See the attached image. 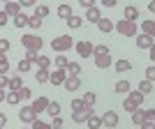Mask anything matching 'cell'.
<instances>
[{
    "label": "cell",
    "instance_id": "obj_1",
    "mask_svg": "<svg viewBox=\"0 0 155 129\" xmlns=\"http://www.w3.org/2000/svg\"><path fill=\"white\" fill-rule=\"evenodd\" d=\"M21 44H23L26 51H37L39 53V49L44 46V39L39 37V35H35V32H28V35L21 37Z\"/></svg>",
    "mask_w": 155,
    "mask_h": 129
},
{
    "label": "cell",
    "instance_id": "obj_2",
    "mask_svg": "<svg viewBox=\"0 0 155 129\" xmlns=\"http://www.w3.org/2000/svg\"><path fill=\"white\" fill-rule=\"evenodd\" d=\"M72 46H74V39H72L70 35H60V37H56L51 42V49L56 53H65V51H70Z\"/></svg>",
    "mask_w": 155,
    "mask_h": 129
},
{
    "label": "cell",
    "instance_id": "obj_3",
    "mask_svg": "<svg viewBox=\"0 0 155 129\" xmlns=\"http://www.w3.org/2000/svg\"><path fill=\"white\" fill-rule=\"evenodd\" d=\"M114 28H116V30L120 32L123 37H134V35H137V23H130V21H125V19L118 21Z\"/></svg>",
    "mask_w": 155,
    "mask_h": 129
},
{
    "label": "cell",
    "instance_id": "obj_4",
    "mask_svg": "<svg viewBox=\"0 0 155 129\" xmlns=\"http://www.w3.org/2000/svg\"><path fill=\"white\" fill-rule=\"evenodd\" d=\"M74 49H77V53L81 55V58H91V55H93V42H91V39H81V42H77Z\"/></svg>",
    "mask_w": 155,
    "mask_h": 129
},
{
    "label": "cell",
    "instance_id": "obj_5",
    "mask_svg": "<svg viewBox=\"0 0 155 129\" xmlns=\"http://www.w3.org/2000/svg\"><path fill=\"white\" fill-rule=\"evenodd\" d=\"M93 113H95V109H93V106H86L84 111H77V113H72V122L81 124V122H86V120H88Z\"/></svg>",
    "mask_w": 155,
    "mask_h": 129
},
{
    "label": "cell",
    "instance_id": "obj_6",
    "mask_svg": "<svg viewBox=\"0 0 155 129\" xmlns=\"http://www.w3.org/2000/svg\"><path fill=\"white\" fill-rule=\"evenodd\" d=\"M100 120H102V127H116V124H118V113L109 109L107 113L100 115Z\"/></svg>",
    "mask_w": 155,
    "mask_h": 129
},
{
    "label": "cell",
    "instance_id": "obj_7",
    "mask_svg": "<svg viewBox=\"0 0 155 129\" xmlns=\"http://www.w3.org/2000/svg\"><path fill=\"white\" fill-rule=\"evenodd\" d=\"M46 106H49V99H46V97H37V99L30 104V109H32V113H35V115L46 113Z\"/></svg>",
    "mask_w": 155,
    "mask_h": 129
},
{
    "label": "cell",
    "instance_id": "obj_8",
    "mask_svg": "<svg viewBox=\"0 0 155 129\" xmlns=\"http://www.w3.org/2000/svg\"><path fill=\"white\" fill-rule=\"evenodd\" d=\"M65 78H67L65 69H53L51 74H49V83H51V85H63Z\"/></svg>",
    "mask_w": 155,
    "mask_h": 129
},
{
    "label": "cell",
    "instance_id": "obj_9",
    "mask_svg": "<svg viewBox=\"0 0 155 129\" xmlns=\"http://www.w3.org/2000/svg\"><path fill=\"white\" fill-rule=\"evenodd\" d=\"M19 118H21V122H26V124H32L35 120H37V115L32 113L30 106H23V109L19 111Z\"/></svg>",
    "mask_w": 155,
    "mask_h": 129
},
{
    "label": "cell",
    "instance_id": "obj_10",
    "mask_svg": "<svg viewBox=\"0 0 155 129\" xmlns=\"http://www.w3.org/2000/svg\"><path fill=\"white\" fill-rule=\"evenodd\" d=\"M2 12L7 14V16H19L21 14V2H14V0H9V2H5V9H2Z\"/></svg>",
    "mask_w": 155,
    "mask_h": 129
},
{
    "label": "cell",
    "instance_id": "obj_11",
    "mask_svg": "<svg viewBox=\"0 0 155 129\" xmlns=\"http://www.w3.org/2000/svg\"><path fill=\"white\" fill-rule=\"evenodd\" d=\"M79 85H81V78H79V76H67V78H65V83H63V88L67 92H74V90H79Z\"/></svg>",
    "mask_w": 155,
    "mask_h": 129
},
{
    "label": "cell",
    "instance_id": "obj_12",
    "mask_svg": "<svg viewBox=\"0 0 155 129\" xmlns=\"http://www.w3.org/2000/svg\"><path fill=\"white\" fill-rule=\"evenodd\" d=\"M123 19L130 21V23H137V19H139V9H137L134 5H127V7H125V12H123Z\"/></svg>",
    "mask_w": 155,
    "mask_h": 129
},
{
    "label": "cell",
    "instance_id": "obj_13",
    "mask_svg": "<svg viewBox=\"0 0 155 129\" xmlns=\"http://www.w3.org/2000/svg\"><path fill=\"white\" fill-rule=\"evenodd\" d=\"M125 99H127L130 104H134L137 109H139V106H141V104H143V99H146V97H143V95H141V92H139V90H130Z\"/></svg>",
    "mask_w": 155,
    "mask_h": 129
},
{
    "label": "cell",
    "instance_id": "obj_14",
    "mask_svg": "<svg viewBox=\"0 0 155 129\" xmlns=\"http://www.w3.org/2000/svg\"><path fill=\"white\" fill-rule=\"evenodd\" d=\"M102 19V12H100V7H91V9H86V19L84 21H91V23H95Z\"/></svg>",
    "mask_w": 155,
    "mask_h": 129
},
{
    "label": "cell",
    "instance_id": "obj_15",
    "mask_svg": "<svg viewBox=\"0 0 155 129\" xmlns=\"http://www.w3.org/2000/svg\"><path fill=\"white\" fill-rule=\"evenodd\" d=\"M155 44V37H148V35H139L137 37V46L139 49H153Z\"/></svg>",
    "mask_w": 155,
    "mask_h": 129
},
{
    "label": "cell",
    "instance_id": "obj_16",
    "mask_svg": "<svg viewBox=\"0 0 155 129\" xmlns=\"http://www.w3.org/2000/svg\"><path fill=\"white\" fill-rule=\"evenodd\" d=\"M111 64H114L111 55H95V67L97 69H107V67H111Z\"/></svg>",
    "mask_w": 155,
    "mask_h": 129
},
{
    "label": "cell",
    "instance_id": "obj_17",
    "mask_svg": "<svg viewBox=\"0 0 155 129\" xmlns=\"http://www.w3.org/2000/svg\"><path fill=\"white\" fill-rule=\"evenodd\" d=\"M114 69H116L118 74H123V71H130V69H132V62H130L127 58H120V60H116V62H114Z\"/></svg>",
    "mask_w": 155,
    "mask_h": 129
},
{
    "label": "cell",
    "instance_id": "obj_18",
    "mask_svg": "<svg viewBox=\"0 0 155 129\" xmlns=\"http://www.w3.org/2000/svg\"><path fill=\"white\" fill-rule=\"evenodd\" d=\"M7 88L12 92H19L21 88H23V78L21 76H9V83H7Z\"/></svg>",
    "mask_w": 155,
    "mask_h": 129
},
{
    "label": "cell",
    "instance_id": "obj_19",
    "mask_svg": "<svg viewBox=\"0 0 155 129\" xmlns=\"http://www.w3.org/2000/svg\"><path fill=\"white\" fill-rule=\"evenodd\" d=\"M65 74H67V76H79V74H81V64L79 62H67V67H65Z\"/></svg>",
    "mask_w": 155,
    "mask_h": 129
},
{
    "label": "cell",
    "instance_id": "obj_20",
    "mask_svg": "<svg viewBox=\"0 0 155 129\" xmlns=\"http://www.w3.org/2000/svg\"><path fill=\"white\" fill-rule=\"evenodd\" d=\"M97 28H100V32L109 35V32L114 30V21H109V19H100V21H97Z\"/></svg>",
    "mask_w": 155,
    "mask_h": 129
},
{
    "label": "cell",
    "instance_id": "obj_21",
    "mask_svg": "<svg viewBox=\"0 0 155 129\" xmlns=\"http://www.w3.org/2000/svg\"><path fill=\"white\" fill-rule=\"evenodd\" d=\"M141 35L155 37V23H153V21H141Z\"/></svg>",
    "mask_w": 155,
    "mask_h": 129
},
{
    "label": "cell",
    "instance_id": "obj_22",
    "mask_svg": "<svg viewBox=\"0 0 155 129\" xmlns=\"http://www.w3.org/2000/svg\"><path fill=\"white\" fill-rule=\"evenodd\" d=\"M65 23H67L70 28H74V30H77V28H81V26H84V19H81V16H77V14H72V16H70L67 21H65Z\"/></svg>",
    "mask_w": 155,
    "mask_h": 129
},
{
    "label": "cell",
    "instance_id": "obj_23",
    "mask_svg": "<svg viewBox=\"0 0 155 129\" xmlns=\"http://www.w3.org/2000/svg\"><path fill=\"white\" fill-rule=\"evenodd\" d=\"M49 74H51L49 69H37L35 71V81L37 83H49Z\"/></svg>",
    "mask_w": 155,
    "mask_h": 129
},
{
    "label": "cell",
    "instance_id": "obj_24",
    "mask_svg": "<svg viewBox=\"0 0 155 129\" xmlns=\"http://www.w3.org/2000/svg\"><path fill=\"white\" fill-rule=\"evenodd\" d=\"M137 90H139V92H141L143 97H146V95H150V92H153V83H150V81H146V78H143L141 83H139V88H137Z\"/></svg>",
    "mask_w": 155,
    "mask_h": 129
},
{
    "label": "cell",
    "instance_id": "obj_25",
    "mask_svg": "<svg viewBox=\"0 0 155 129\" xmlns=\"http://www.w3.org/2000/svg\"><path fill=\"white\" fill-rule=\"evenodd\" d=\"M5 102L9 104V106H16V104L21 102V95H19V92H12V90H9V92L5 95Z\"/></svg>",
    "mask_w": 155,
    "mask_h": 129
},
{
    "label": "cell",
    "instance_id": "obj_26",
    "mask_svg": "<svg viewBox=\"0 0 155 129\" xmlns=\"http://www.w3.org/2000/svg\"><path fill=\"white\" fill-rule=\"evenodd\" d=\"M46 113L51 118H58L60 115V104L58 102H49V106H46Z\"/></svg>",
    "mask_w": 155,
    "mask_h": 129
},
{
    "label": "cell",
    "instance_id": "obj_27",
    "mask_svg": "<svg viewBox=\"0 0 155 129\" xmlns=\"http://www.w3.org/2000/svg\"><path fill=\"white\" fill-rule=\"evenodd\" d=\"M58 16H60V19H65V21L72 16V7L67 5V2H63V5L58 7Z\"/></svg>",
    "mask_w": 155,
    "mask_h": 129
},
{
    "label": "cell",
    "instance_id": "obj_28",
    "mask_svg": "<svg viewBox=\"0 0 155 129\" xmlns=\"http://www.w3.org/2000/svg\"><path fill=\"white\" fill-rule=\"evenodd\" d=\"M130 90H132V88H130V81H125V78L116 83V92H118V95H127Z\"/></svg>",
    "mask_w": 155,
    "mask_h": 129
},
{
    "label": "cell",
    "instance_id": "obj_29",
    "mask_svg": "<svg viewBox=\"0 0 155 129\" xmlns=\"http://www.w3.org/2000/svg\"><path fill=\"white\" fill-rule=\"evenodd\" d=\"M86 122H88V127H91V129H102V120H100V115H97V113H93Z\"/></svg>",
    "mask_w": 155,
    "mask_h": 129
},
{
    "label": "cell",
    "instance_id": "obj_30",
    "mask_svg": "<svg viewBox=\"0 0 155 129\" xmlns=\"http://www.w3.org/2000/svg\"><path fill=\"white\" fill-rule=\"evenodd\" d=\"M93 55H111V51L107 44H97V46H93Z\"/></svg>",
    "mask_w": 155,
    "mask_h": 129
},
{
    "label": "cell",
    "instance_id": "obj_31",
    "mask_svg": "<svg viewBox=\"0 0 155 129\" xmlns=\"http://www.w3.org/2000/svg\"><path fill=\"white\" fill-rule=\"evenodd\" d=\"M37 69H49V71H51V58L39 55V58H37Z\"/></svg>",
    "mask_w": 155,
    "mask_h": 129
},
{
    "label": "cell",
    "instance_id": "obj_32",
    "mask_svg": "<svg viewBox=\"0 0 155 129\" xmlns=\"http://www.w3.org/2000/svg\"><path fill=\"white\" fill-rule=\"evenodd\" d=\"M7 71H9V60H7L5 53H0V74L7 76Z\"/></svg>",
    "mask_w": 155,
    "mask_h": 129
},
{
    "label": "cell",
    "instance_id": "obj_33",
    "mask_svg": "<svg viewBox=\"0 0 155 129\" xmlns=\"http://www.w3.org/2000/svg\"><path fill=\"white\" fill-rule=\"evenodd\" d=\"M12 23H14L16 28H23V26H28V16H26L23 12H21L19 16H14V19H12Z\"/></svg>",
    "mask_w": 155,
    "mask_h": 129
},
{
    "label": "cell",
    "instance_id": "obj_34",
    "mask_svg": "<svg viewBox=\"0 0 155 129\" xmlns=\"http://www.w3.org/2000/svg\"><path fill=\"white\" fill-rule=\"evenodd\" d=\"M39 26H42V19H39V16H35V14H32V16H28V28L37 30Z\"/></svg>",
    "mask_w": 155,
    "mask_h": 129
},
{
    "label": "cell",
    "instance_id": "obj_35",
    "mask_svg": "<svg viewBox=\"0 0 155 129\" xmlns=\"http://www.w3.org/2000/svg\"><path fill=\"white\" fill-rule=\"evenodd\" d=\"M37 58H39L37 51H26V55H23V60H26V62H30V64L37 62Z\"/></svg>",
    "mask_w": 155,
    "mask_h": 129
},
{
    "label": "cell",
    "instance_id": "obj_36",
    "mask_svg": "<svg viewBox=\"0 0 155 129\" xmlns=\"http://www.w3.org/2000/svg\"><path fill=\"white\" fill-rule=\"evenodd\" d=\"M35 16H39V19L49 16V7H46V5H37V7H35Z\"/></svg>",
    "mask_w": 155,
    "mask_h": 129
},
{
    "label": "cell",
    "instance_id": "obj_37",
    "mask_svg": "<svg viewBox=\"0 0 155 129\" xmlns=\"http://www.w3.org/2000/svg\"><path fill=\"white\" fill-rule=\"evenodd\" d=\"M81 102H84V106H95V95H93V92H86V95L81 97Z\"/></svg>",
    "mask_w": 155,
    "mask_h": 129
},
{
    "label": "cell",
    "instance_id": "obj_38",
    "mask_svg": "<svg viewBox=\"0 0 155 129\" xmlns=\"http://www.w3.org/2000/svg\"><path fill=\"white\" fill-rule=\"evenodd\" d=\"M16 69H19L21 74H26V71H30V69H32V64H30V62H26V60H19V62H16Z\"/></svg>",
    "mask_w": 155,
    "mask_h": 129
},
{
    "label": "cell",
    "instance_id": "obj_39",
    "mask_svg": "<svg viewBox=\"0 0 155 129\" xmlns=\"http://www.w3.org/2000/svg\"><path fill=\"white\" fill-rule=\"evenodd\" d=\"M67 62H70V58H65L63 53H60L58 58H56V69H65V67H67Z\"/></svg>",
    "mask_w": 155,
    "mask_h": 129
},
{
    "label": "cell",
    "instance_id": "obj_40",
    "mask_svg": "<svg viewBox=\"0 0 155 129\" xmlns=\"http://www.w3.org/2000/svg\"><path fill=\"white\" fill-rule=\"evenodd\" d=\"M132 122H134V124H141L143 122V111L141 109H137L134 113H132Z\"/></svg>",
    "mask_w": 155,
    "mask_h": 129
},
{
    "label": "cell",
    "instance_id": "obj_41",
    "mask_svg": "<svg viewBox=\"0 0 155 129\" xmlns=\"http://www.w3.org/2000/svg\"><path fill=\"white\" fill-rule=\"evenodd\" d=\"M30 129H51V124H49V122H42V120L37 118V120L30 124Z\"/></svg>",
    "mask_w": 155,
    "mask_h": 129
},
{
    "label": "cell",
    "instance_id": "obj_42",
    "mask_svg": "<svg viewBox=\"0 0 155 129\" xmlns=\"http://www.w3.org/2000/svg\"><path fill=\"white\" fill-rule=\"evenodd\" d=\"M153 120H155V109L143 111V122H153Z\"/></svg>",
    "mask_w": 155,
    "mask_h": 129
},
{
    "label": "cell",
    "instance_id": "obj_43",
    "mask_svg": "<svg viewBox=\"0 0 155 129\" xmlns=\"http://www.w3.org/2000/svg\"><path fill=\"white\" fill-rule=\"evenodd\" d=\"M86 106H84V102H81V99H72V111H74V113H77V111H84Z\"/></svg>",
    "mask_w": 155,
    "mask_h": 129
},
{
    "label": "cell",
    "instance_id": "obj_44",
    "mask_svg": "<svg viewBox=\"0 0 155 129\" xmlns=\"http://www.w3.org/2000/svg\"><path fill=\"white\" fill-rule=\"evenodd\" d=\"M9 46H12V44H9V39H0V53H5V55H7Z\"/></svg>",
    "mask_w": 155,
    "mask_h": 129
},
{
    "label": "cell",
    "instance_id": "obj_45",
    "mask_svg": "<svg viewBox=\"0 0 155 129\" xmlns=\"http://www.w3.org/2000/svg\"><path fill=\"white\" fill-rule=\"evenodd\" d=\"M153 78H155V67L150 64L148 69H146V81H150V83H153Z\"/></svg>",
    "mask_w": 155,
    "mask_h": 129
},
{
    "label": "cell",
    "instance_id": "obj_46",
    "mask_svg": "<svg viewBox=\"0 0 155 129\" xmlns=\"http://www.w3.org/2000/svg\"><path fill=\"white\" fill-rule=\"evenodd\" d=\"M19 95H21V99H30V97H32V92H30V88H21V90H19Z\"/></svg>",
    "mask_w": 155,
    "mask_h": 129
},
{
    "label": "cell",
    "instance_id": "obj_47",
    "mask_svg": "<svg viewBox=\"0 0 155 129\" xmlns=\"http://www.w3.org/2000/svg\"><path fill=\"white\" fill-rule=\"evenodd\" d=\"M123 109L127 111V113H134V111H137V106H134V104H130L127 99H123Z\"/></svg>",
    "mask_w": 155,
    "mask_h": 129
},
{
    "label": "cell",
    "instance_id": "obj_48",
    "mask_svg": "<svg viewBox=\"0 0 155 129\" xmlns=\"http://www.w3.org/2000/svg\"><path fill=\"white\" fill-rule=\"evenodd\" d=\"M51 129H63V118H53V122H51Z\"/></svg>",
    "mask_w": 155,
    "mask_h": 129
},
{
    "label": "cell",
    "instance_id": "obj_49",
    "mask_svg": "<svg viewBox=\"0 0 155 129\" xmlns=\"http://www.w3.org/2000/svg\"><path fill=\"white\" fill-rule=\"evenodd\" d=\"M79 5L84 7V9H91V7H95V2L93 0H79Z\"/></svg>",
    "mask_w": 155,
    "mask_h": 129
},
{
    "label": "cell",
    "instance_id": "obj_50",
    "mask_svg": "<svg viewBox=\"0 0 155 129\" xmlns=\"http://www.w3.org/2000/svg\"><path fill=\"white\" fill-rule=\"evenodd\" d=\"M7 83H9V76H2V74H0V90H5Z\"/></svg>",
    "mask_w": 155,
    "mask_h": 129
},
{
    "label": "cell",
    "instance_id": "obj_51",
    "mask_svg": "<svg viewBox=\"0 0 155 129\" xmlns=\"http://www.w3.org/2000/svg\"><path fill=\"white\" fill-rule=\"evenodd\" d=\"M7 19H9V16H7V14L2 12V9H0V26H5V23H7Z\"/></svg>",
    "mask_w": 155,
    "mask_h": 129
},
{
    "label": "cell",
    "instance_id": "obj_52",
    "mask_svg": "<svg viewBox=\"0 0 155 129\" xmlns=\"http://www.w3.org/2000/svg\"><path fill=\"white\" fill-rule=\"evenodd\" d=\"M21 7H35V0H21Z\"/></svg>",
    "mask_w": 155,
    "mask_h": 129
},
{
    "label": "cell",
    "instance_id": "obj_53",
    "mask_svg": "<svg viewBox=\"0 0 155 129\" xmlns=\"http://www.w3.org/2000/svg\"><path fill=\"white\" fill-rule=\"evenodd\" d=\"M5 124H7V115H5V113H0V129L5 127Z\"/></svg>",
    "mask_w": 155,
    "mask_h": 129
},
{
    "label": "cell",
    "instance_id": "obj_54",
    "mask_svg": "<svg viewBox=\"0 0 155 129\" xmlns=\"http://www.w3.org/2000/svg\"><path fill=\"white\" fill-rule=\"evenodd\" d=\"M139 127H141V129H155V127H153V122H141Z\"/></svg>",
    "mask_w": 155,
    "mask_h": 129
},
{
    "label": "cell",
    "instance_id": "obj_55",
    "mask_svg": "<svg viewBox=\"0 0 155 129\" xmlns=\"http://www.w3.org/2000/svg\"><path fill=\"white\" fill-rule=\"evenodd\" d=\"M5 95H7L5 90H0V102H5Z\"/></svg>",
    "mask_w": 155,
    "mask_h": 129
},
{
    "label": "cell",
    "instance_id": "obj_56",
    "mask_svg": "<svg viewBox=\"0 0 155 129\" xmlns=\"http://www.w3.org/2000/svg\"><path fill=\"white\" fill-rule=\"evenodd\" d=\"M21 129H30V127H21Z\"/></svg>",
    "mask_w": 155,
    "mask_h": 129
}]
</instances>
